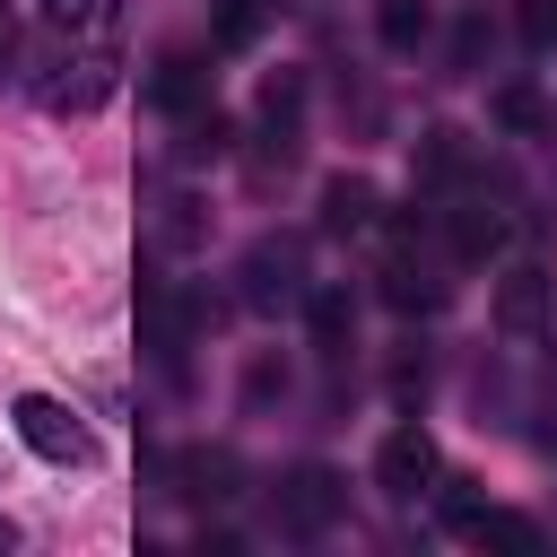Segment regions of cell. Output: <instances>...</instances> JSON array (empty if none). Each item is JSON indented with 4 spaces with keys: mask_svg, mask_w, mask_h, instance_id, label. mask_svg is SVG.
<instances>
[{
    "mask_svg": "<svg viewBox=\"0 0 557 557\" xmlns=\"http://www.w3.org/2000/svg\"><path fill=\"white\" fill-rule=\"evenodd\" d=\"M148 96H157L165 113H200V104H209V70H200V52H165L157 78H148Z\"/></svg>",
    "mask_w": 557,
    "mask_h": 557,
    "instance_id": "obj_11",
    "label": "cell"
},
{
    "mask_svg": "<svg viewBox=\"0 0 557 557\" xmlns=\"http://www.w3.org/2000/svg\"><path fill=\"white\" fill-rule=\"evenodd\" d=\"M470 540H479V548H505V557H540V522H531V513H487V505H479Z\"/></svg>",
    "mask_w": 557,
    "mask_h": 557,
    "instance_id": "obj_13",
    "label": "cell"
},
{
    "mask_svg": "<svg viewBox=\"0 0 557 557\" xmlns=\"http://www.w3.org/2000/svg\"><path fill=\"white\" fill-rule=\"evenodd\" d=\"M522 44H557V0H522Z\"/></svg>",
    "mask_w": 557,
    "mask_h": 557,
    "instance_id": "obj_19",
    "label": "cell"
},
{
    "mask_svg": "<svg viewBox=\"0 0 557 557\" xmlns=\"http://www.w3.org/2000/svg\"><path fill=\"white\" fill-rule=\"evenodd\" d=\"M322 226L331 235H374L383 218H374V183L366 174H331L322 183Z\"/></svg>",
    "mask_w": 557,
    "mask_h": 557,
    "instance_id": "obj_10",
    "label": "cell"
},
{
    "mask_svg": "<svg viewBox=\"0 0 557 557\" xmlns=\"http://www.w3.org/2000/svg\"><path fill=\"white\" fill-rule=\"evenodd\" d=\"M444 235H453V252H461V261H487V252L513 235V218H505V200H487V191H461V200L444 209Z\"/></svg>",
    "mask_w": 557,
    "mask_h": 557,
    "instance_id": "obj_6",
    "label": "cell"
},
{
    "mask_svg": "<svg viewBox=\"0 0 557 557\" xmlns=\"http://www.w3.org/2000/svg\"><path fill=\"white\" fill-rule=\"evenodd\" d=\"M139 322H148V357L165 366V374H183V348H191V322H183V305H174V287L148 270L139 278Z\"/></svg>",
    "mask_w": 557,
    "mask_h": 557,
    "instance_id": "obj_8",
    "label": "cell"
},
{
    "mask_svg": "<svg viewBox=\"0 0 557 557\" xmlns=\"http://www.w3.org/2000/svg\"><path fill=\"white\" fill-rule=\"evenodd\" d=\"M496 122H505V131H540V96H531V87H505V96H496Z\"/></svg>",
    "mask_w": 557,
    "mask_h": 557,
    "instance_id": "obj_18",
    "label": "cell"
},
{
    "mask_svg": "<svg viewBox=\"0 0 557 557\" xmlns=\"http://www.w3.org/2000/svg\"><path fill=\"white\" fill-rule=\"evenodd\" d=\"M383 305L392 313H426V305H444V278H435V261L418 252V218H400V226H383Z\"/></svg>",
    "mask_w": 557,
    "mask_h": 557,
    "instance_id": "obj_1",
    "label": "cell"
},
{
    "mask_svg": "<svg viewBox=\"0 0 557 557\" xmlns=\"http://www.w3.org/2000/svg\"><path fill=\"white\" fill-rule=\"evenodd\" d=\"M470 174V139L461 131H426L418 139V183H461Z\"/></svg>",
    "mask_w": 557,
    "mask_h": 557,
    "instance_id": "obj_14",
    "label": "cell"
},
{
    "mask_svg": "<svg viewBox=\"0 0 557 557\" xmlns=\"http://www.w3.org/2000/svg\"><path fill=\"white\" fill-rule=\"evenodd\" d=\"M305 322H313V348H348L357 339V296L348 287H305Z\"/></svg>",
    "mask_w": 557,
    "mask_h": 557,
    "instance_id": "obj_12",
    "label": "cell"
},
{
    "mask_svg": "<svg viewBox=\"0 0 557 557\" xmlns=\"http://www.w3.org/2000/svg\"><path fill=\"white\" fill-rule=\"evenodd\" d=\"M296 113H305V70H270L261 78V148L278 165L296 157Z\"/></svg>",
    "mask_w": 557,
    "mask_h": 557,
    "instance_id": "obj_9",
    "label": "cell"
},
{
    "mask_svg": "<svg viewBox=\"0 0 557 557\" xmlns=\"http://www.w3.org/2000/svg\"><path fill=\"white\" fill-rule=\"evenodd\" d=\"M9 418H17L26 453H44V461H61V470L96 453V444H87V426H78V409H70V400H52V392H17V409H9Z\"/></svg>",
    "mask_w": 557,
    "mask_h": 557,
    "instance_id": "obj_2",
    "label": "cell"
},
{
    "mask_svg": "<svg viewBox=\"0 0 557 557\" xmlns=\"http://www.w3.org/2000/svg\"><path fill=\"white\" fill-rule=\"evenodd\" d=\"M540 322H548V270L522 261V270L496 278V331L505 339H540Z\"/></svg>",
    "mask_w": 557,
    "mask_h": 557,
    "instance_id": "obj_7",
    "label": "cell"
},
{
    "mask_svg": "<svg viewBox=\"0 0 557 557\" xmlns=\"http://www.w3.org/2000/svg\"><path fill=\"white\" fill-rule=\"evenodd\" d=\"M374 487H383L392 505H409V496H426V487H435V435H426L418 418L383 435V453H374Z\"/></svg>",
    "mask_w": 557,
    "mask_h": 557,
    "instance_id": "obj_4",
    "label": "cell"
},
{
    "mask_svg": "<svg viewBox=\"0 0 557 557\" xmlns=\"http://www.w3.org/2000/svg\"><path fill=\"white\" fill-rule=\"evenodd\" d=\"M244 305L252 313H278V305H305V252L287 235H261L244 252Z\"/></svg>",
    "mask_w": 557,
    "mask_h": 557,
    "instance_id": "obj_3",
    "label": "cell"
},
{
    "mask_svg": "<svg viewBox=\"0 0 557 557\" xmlns=\"http://www.w3.org/2000/svg\"><path fill=\"white\" fill-rule=\"evenodd\" d=\"M261 35V0H226V17H218V52H235V44H252Z\"/></svg>",
    "mask_w": 557,
    "mask_h": 557,
    "instance_id": "obj_17",
    "label": "cell"
},
{
    "mask_svg": "<svg viewBox=\"0 0 557 557\" xmlns=\"http://www.w3.org/2000/svg\"><path fill=\"white\" fill-rule=\"evenodd\" d=\"M435 505H444V522H453V531H470V522H479V479H444V487H435Z\"/></svg>",
    "mask_w": 557,
    "mask_h": 557,
    "instance_id": "obj_16",
    "label": "cell"
},
{
    "mask_svg": "<svg viewBox=\"0 0 557 557\" xmlns=\"http://www.w3.org/2000/svg\"><path fill=\"white\" fill-rule=\"evenodd\" d=\"M383 44L392 52H418L426 44V0H383Z\"/></svg>",
    "mask_w": 557,
    "mask_h": 557,
    "instance_id": "obj_15",
    "label": "cell"
},
{
    "mask_svg": "<svg viewBox=\"0 0 557 557\" xmlns=\"http://www.w3.org/2000/svg\"><path fill=\"white\" fill-rule=\"evenodd\" d=\"M339 505H348V487H339V470H322V461H305V470H296V479L278 487V531H287V540H313V531H322V522H331Z\"/></svg>",
    "mask_w": 557,
    "mask_h": 557,
    "instance_id": "obj_5",
    "label": "cell"
},
{
    "mask_svg": "<svg viewBox=\"0 0 557 557\" xmlns=\"http://www.w3.org/2000/svg\"><path fill=\"white\" fill-rule=\"evenodd\" d=\"M9 44H17V26H9V0H0V70H9Z\"/></svg>",
    "mask_w": 557,
    "mask_h": 557,
    "instance_id": "obj_20",
    "label": "cell"
}]
</instances>
